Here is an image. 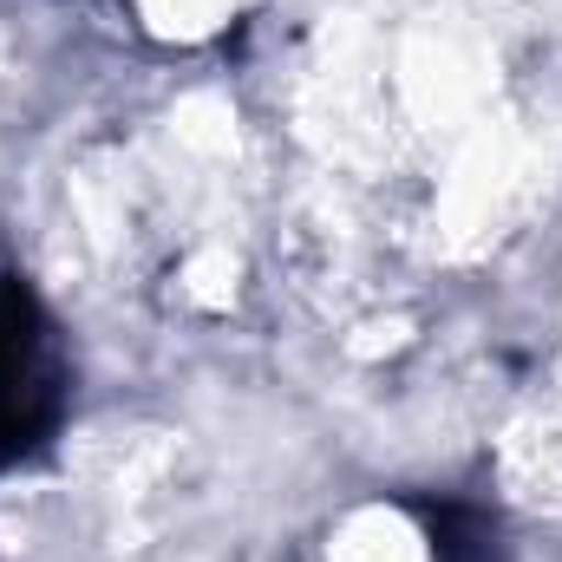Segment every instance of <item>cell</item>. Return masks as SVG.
<instances>
[{
    "label": "cell",
    "mask_w": 562,
    "mask_h": 562,
    "mask_svg": "<svg viewBox=\"0 0 562 562\" xmlns=\"http://www.w3.org/2000/svg\"><path fill=\"white\" fill-rule=\"evenodd\" d=\"M59 425V367L46 360V314L20 276L0 281V464L33 458Z\"/></svg>",
    "instance_id": "obj_1"
},
{
    "label": "cell",
    "mask_w": 562,
    "mask_h": 562,
    "mask_svg": "<svg viewBox=\"0 0 562 562\" xmlns=\"http://www.w3.org/2000/svg\"><path fill=\"white\" fill-rule=\"evenodd\" d=\"M425 537H431V562H491L497 557V530L484 510L471 504H425Z\"/></svg>",
    "instance_id": "obj_2"
}]
</instances>
